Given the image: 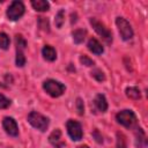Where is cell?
<instances>
[{
	"label": "cell",
	"instance_id": "6da1fadb",
	"mask_svg": "<svg viewBox=\"0 0 148 148\" xmlns=\"http://www.w3.org/2000/svg\"><path fill=\"white\" fill-rule=\"evenodd\" d=\"M43 88L52 97H59L65 91V86L62 83H60V82H58L56 80H51V79L50 80H46L43 83Z\"/></svg>",
	"mask_w": 148,
	"mask_h": 148
},
{
	"label": "cell",
	"instance_id": "7a4b0ae2",
	"mask_svg": "<svg viewBox=\"0 0 148 148\" xmlns=\"http://www.w3.org/2000/svg\"><path fill=\"white\" fill-rule=\"evenodd\" d=\"M28 121H29L35 128H37V130H39V131H42V132L46 131V128H47V126H49V119H47L46 117H44L43 114H40V113H38V112H35V111H32V112L29 113V116H28Z\"/></svg>",
	"mask_w": 148,
	"mask_h": 148
},
{
	"label": "cell",
	"instance_id": "3957f363",
	"mask_svg": "<svg viewBox=\"0 0 148 148\" xmlns=\"http://www.w3.org/2000/svg\"><path fill=\"white\" fill-rule=\"evenodd\" d=\"M116 118L119 124H121L123 126H125L127 128H132L136 124V117H135L134 112L131 110H123V111L118 112Z\"/></svg>",
	"mask_w": 148,
	"mask_h": 148
},
{
	"label": "cell",
	"instance_id": "277c9868",
	"mask_svg": "<svg viewBox=\"0 0 148 148\" xmlns=\"http://www.w3.org/2000/svg\"><path fill=\"white\" fill-rule=\"evenodd\" d=\"M90 24L92 25V28H94V30L106 42V43H111L112 42V34H111V31L103 24V23H101L99 21H97L96 18H90Z\"/></svg>",
	"mask_w": 148,
	"mask_h": 148
},
{
	"label": "cell",
	"instance_id": "5b68a950",
	"mask_svg": "<svg viewBox=\"0 0 148 148\" xmlns=\"http://www.w3.org/2000/svg\"><path fill=\"white\" fill-rule=\"evenodd\" d=\"M116 24H117L118 30H119V34H120V36H121V38L124 40H128V39H131L133 37L132 27H131V24L124 17H117Z\"/></svg>",
	"mask_w": 148,
	"mask_h": 148
},
{
	"label": "cell",
	"instance_id": "8992f818",
	"mask_svg": "<svg viewBox=\"0 0 148 148\" xmlns=\"http://www.w3.org/2000/svg\"><path fill=\"white\" fill-rule=\"evenodd\" d=\"M24 14V6L21 1H13L7 9V16L12 21L18 20Z\"/></svg>",
	"mask_w": 148,
	"mask_h": 148
},
{
	"label": "cell",
	"instance_id": "52a82bcc",
	"mask_svg": "<svg viewBox=\"0 0 148 148\" xmlns=\"http://www.w3.org/2000/svg\"><path fill=\"white\" fill-rule=\"evenodd\" d=\"M66 127H67V132H68L69 136L72 138V140L79 141L82 139V127H81L80 123L69 119L66 124Z\"/></svg>",
	"mask_w": 148,
	"mask_h": 148
},
{
	"label": "cell",
	"instance_id": "ba28073f",
	"mask_svg": "<svg viewBox=\"0 0 148 148\" xmlns=\"http://www.w3.org/2000/svg\"><path fill=\"white\" fill-rule=\"evenodd\" d=\"M2 126H3L5 131H6L9 135H12V136H16V135L18 134V127H17V124H16V121H15L13 118H10V117H6V118L3 119V121H2Z\"/></svg>",
	"mask_w": 148,
	"mask_h": 148
},
{
	"label": "cell",
	"instance_id": "9c48e42d",
	"mask_svg": "<svg viewBox=\"0 0 148 148\" xmlns=\"http://www.w3.org/2000/svg\"><path fill=\"white\" fill-rule=\"evenodd\" d=\"M49 140H50L51 145H53L56 148H62V147L65 146V142H64V140H62V138H61V131L58 130V128L54 130V131L50 134Z\"/></svg>",
	"mask_w": 148,
	"mask_h": 148
},
{
	"label": "cell",
	"instance_id": "30bf717a",
	"mask_svg": "<svg viewBox=\"0 0 148 148\" xmlns=\"http://www.w3.org/2000/svg\"><path fill=\"white\" fill-rule=\"evenodd\" d=\"M94 104H95V106L97 108V110L101 111V112H105L106 109H108L106 99H105L104 95H102V94L96 95V97H95V99H94Z\"/></svg>",
	"mask_w": 148,
	"mask_h": 148
},
{
	"label": "cell",
	"instance_id": "8fae6325",
	"mask_svg": "<svg viewBox=\"0 0 148 148\" xmlns=\"http://www.w3.org/2000/svg\"><path fill=\"white\" fill-rule=\"evenodd\" d=\"M88 49L92 53H95V54H102L103 51H104L103 50V46L101 45V43L97 39H95V38L89 39V42H88Z\"/></svg>",
	"mask_w": 148,
	"mask_h": 148
},
{
	"label": "cell",
	"instance_id": "7c38bea8",
	"mask_svg": "<svg viewBox=\"0 0 148 148\" xmlns=\"http://www.w3.org/2000/svg\"><path fill=\"white\" fill-rule=\"evenodd\" d=\"M42 53H43L44 59H46V60H49V61H53V60H56V58H57L56 50H54L52 46H50V45H45V46L43 47Z\"/></svg>",
	"mask_w": 148,
	"mask_h": 148
},
{
	"label": "cell",
	"instance_id": "4fadbf2b",
	"mask_svg": "<svg viewBox=\"0 0 148 148\" xmlns=\"http://www.w3.org/2000/svg\"><path fill=\"white\" fill-rule=\"evenodd\" d=\"M31 6L34 7L35 10H38V12H45V10H49L50 8L49 2L44 0H34L31 1Z\"/></svg>",
	"mask_w": 148,
	"mask_h": 148
},
{
	"label": "cell",
	"instance_id": "5bb4252c",
	"mask_svg": "<svg viewBox=\"0 0 148 148\" xmlns=\"http://www.w3.org/2000/svg\"><path fill=\"white\" fill-rule=\"evenodd\" d=\"M136 146L138 147H146L147 146V138L142 128H136Z\"/></svg>",
	"mask_w": 148,
	"mask_h": 148
},
{
	"label": "cell",
	"instance_id": "9a60e30c",
	"mask_svg": "<svg viewBox=\"0 0 148 148\" xmlns=\"http://www.w3.org/2000/svg\"><path fill=\"white\" fill-rule=\"evenodd\" d=\"M84 37H86V30H83V29H77L73 32V39L77 44L82 43L84 40Z\"/></svg>",
	"mask_w": 148,
	"mask_h": 148
},
{
	"label": "cell",
	"instance_id": "2e32d148",
	"mask_svg": "<svg viewBox=\"0 0 148 148\" xmlns=\"http://www.w3.org/2000/svg\"><path fill=\"white\" fill-rule=\"evenodd\" d=\"M126 95L127 97L132 98V99H139L140 98V90L136 87H130L126 89Z\"/></svg>",
	"mask_w": 148,
	"mask_h": 148
},
{
	"label": "cell",
	"instance_id": "e0dca14e",
	"mask_svg": "<svg viewBox=\"0 0 148 148\" xmlns=\"http://www.w3.org/2000/svg\"><path fill=\"white\" fill-rule=\"evenodd\" d=\"M15 44H16V50H20V51H23L27 46V42L21 35L15 36Z\"/></svg>",
	"mask_w": 148,
	"mask_h": 148
},
{
	"label": "cell",
	"instance_id": "ac0fdd59",
	"mask_svg": "<svg viewBox=\"0 0 148 148\" xmlns=\"http://www.w3.org/2000/svg\"><path fill=\"white\" fill-rule=\"evenodd\" d=\"M24 64H25V57L23 54V51L17 50L16 51V66L22 67V66H24Z\"/></svg>",
	"mask_w": 148,
	"mask_h": 148
},
{
	"label": "cell",
	"instance_id": "d6986e66",
	"mask_svg": "<svg viewBox=\"0 0 148 148\" xmlns=\"http://www.w3.org/2000/svg\"><path fill=\"white\" fill-rule=\"evenodd\" d=\"M9 46V37L6 35V34H3V32H1L0 34V49H7Z\"/></svg>",
	"mask_w": 148,
	"mask_h": 148
},
{
	"label": "cell",
	"instance_id": "ffe728a7",
	"mask_svg": "<svg viewBox=\"0 0 148 148\" xmlns=\"http://www.w3.org/2000/svg\"><path fill=\"white\" fill-rule=\"evenodd\" d=\"M117 148H127L126 139H125L124 134H121V133L117 134Z\"/></svg>",
	"mask_w": 148,
	"mask_h": 148
},
{
	"label": "cell",
	"instance_id": "44dd1931",
	"mask_svg": "<svg viewBox=\"0 0 148 148\" xmlns=\"http://www.w3.org/2000/svg\"><path fill=\"white\" fill-rule=\"evenodd\" d=\"M64 10H59L58 14L56 15V18H54V22H56V25L58 28H61L62 27V23H64Z\"/></svg>",
	"mask_w": 148,
	"mask_h": 148
},
{
	"label": "cell",
	"instance_id": "7402d4cb",
	"mask_svg": "<svg viewBox=\"0 0 148 148\" xmlns=\"http://www.w3.org/2000/svg\"><path fill=\"white\" fill-rule=\"evenodd\" d=\"M38 24L39 28L44 31H49V21L45 17H38Z\"/></svg>",
	"mask_w": 148,
	"mask_h": 148
},
{
	"label": "cell",
	"instance_id": "603a6c76",
	"mask_svg": "<svg viewBox=\"0 0 148 148\" xmlns=\"http://www.w3.org/2000/svg\"><path fill=\"white\" fill-rule=\"evenodd\" d=\"M91 75H92L97 81H103V80L105 79V76H104V74H103V72H102L101 69H94V71L91 72Z\"/></svg>",
	"mask_w": 148,
	"mask_h": 148
},
{
	"label": "cell",
	"instance_id": "cb8c5ba5",
	"mask_svg": "<svg viewBox=\"0 0 148 148\" xmlns=\"http://www.w3.org/2000/svg\"><path fill=\"white\" fill-rule=\"evenodd\" d=\"M9 104H10V101L6 98L3 95H0V109H6L9 106Z\"/></svg>",
	"mask_w": 148,
	"mask_h": 148
},
{
	"label": "cell",
	"instance_id": "d4e9b609",
	"mask_svg": "<svg viewBox=\"0 0 148 148\" xmlns=\"http://www.w3.org/2000/svg\"><path fill=\"white\" fill-rule=\"evenodd\" d=\"M80 61H81L83 65H86V66H92V65H94V61H92L90 58H88L87 56H82V57L80 58Z\"/></svg>",
	"mask_w": 148,
	"mask_h": 148
},
{
	"label": "cell",
	"instance_id": "484cf974",
	"mask_svg": "<svg viewBox=\"0 0 148 148\" xmlns=\"http://www.w3.org/2000/svg\"><path fill=\"white\" fill-rule=\"evenodd\" d=\"M76 108H77L79 114H83V112H84V106H83V102H82L81 98H77V99H76Z\"/></svg>",
	"mask_w": 148,
	"mask_h": 148
},
{
	"label": "cell",
	"instance_id": "4316f807",
	"mask_svg": "<svg viewBox=\"0 0 148 148\" xmlns=\"http://www.w3.org/2000/svg\"><path fill=\"white\" fill-rule=\"evenodd\" d=\"M94 135H96V136H97V139H96V140H97L98 142H102V138H101V136H98V132H97V131H95Z\"/></svg>",
	"mask_w": 148,
	"mask_h": 148
},
{
	"label": "cell",
	"instance_id": "83f0119b",
	"mask_svg": "<svg viewBox=\"0 0 148 148\" xmlns=\"http://www.w3.org/2000/svg\"><path fill=\"white\" fill-rule=\"evenodd\" d=\"M79 148H89V147H88V146H86V145H84V146H80V147H79Z\"/></svg>",
	"mask_w": 148,
	"mask_h": 148
}]
</instances>
